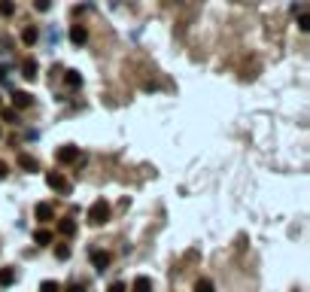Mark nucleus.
Here are the masks:
<instances>
[{
    "instance_id": "f257e3e1",
    "label": "nucleus",
    "mask_w": 310,
    "mask_h": 292,
    "mask_svg": "<svg viewBox=\"0 0 310 292\" xmlns=\"http://www.w3.org/2000/svg\"><path fill=\"white\" fill-rule=\"evenodd\" d=\"M107 219H110V204L100 198V201H94V204L88 207V222H91V225H104Z\"/></svg>"
},
{
    "instance_id": "f03ea898",
    "label": "nucleus",
    "mask_w": 310,
    "mask_h": 292,
    "mask_svg": "<svg viewBox=\"0 0 310 292\" xmlns=\"http://www.w3.org/2000/svg\"><path fill=\"white\" fill-rule=\"evenodd\" d=\"M46 183H49V189L52 192H61V195H70V180L64 177V174H58V171H52V174H46Z\"/></svg>"
},
{
    "instance_id": "7ed1b4c3",
    "label": "nucleus",
    "mask_w": 310,
    "mask_h": 292,
    "mask_svg": "<svg viewBox=\"0 0 310 292\" xmlns=\"http://www.w3.org/2000/svg\"><path fill=\"white\" fill-rule=\"evenodd\" d=\"M55 158H58L61 165H73V161L79 158V146H61V149L55 152Z\"/></svg>"
},
{
    "instance_id": "20e7f679",
    "label": "nucleus",
    "mask_w": 310,
    "mask_h": 292,
    "mask_svg": "<svg viewBox=\"0 0 310 292\" xmlns=\"http://www.w3.org/2000/svg\"><path fill=\"white\" fill-rule=\"evenodd\" d=\"M70 40H73L76 46H82V43L88 40V30H85L82 24H73V27H70Z\"/></svg>"
},
{
    "instance_id": "39448f33",
    "label": "nucleus",
    "mask_w": 310,
    "mask_h": 292,
    "mask_svg": "<svg viewBox=\"0 0 310 292\" xmlns=\"http://www.w3.org/2000/svg\"><path fill=\"white\" fill-rule=\"evenodd\" d=\"M33 213H37V219H40V222H49V219L55 216V213H52V204H46V201H43V204H37V210H33Z\"/></svg>"
},
{
    "instance_id": "423d86ee",
    "label": "nucleus",
    "mask_w": 310,
    "mask_h": 292,
    "mask_svg": "<svg viewBox=\"0 0 310 292\" xmlns=\"http://www.w3.org/2000/svg\"><path fill=\"white\" fill-rule=\"evenodd\" d=\"M91 262H94V268H97V271H104V268L110 265V253H100V250H94V253H91Z\"/></svg>"
},
{
    "instance_id": "0eeeda50",
    "label": "nucleus",
    "mask_w": 310,
    "mask_h": 292,
    "mask_svg": "<svg viewBox=\"0 0 310 292\" xmlns=\"http://www.w3.org/2000/svg\"><path fill=\"white\" fill-rule=\"evenodd\" d=\"M18 168H21V171H27V174H33L40 165H37V158H30V155H18Z\"/></svg>"
},
{
    "instance_id": "6e6552de",
    "label": "nucleus",
    "mask_w": 310,
    "mask_h": 292,
    "mask_svg": "<svg viewBox=\"0 0 310 292\" xmlns=\"http://www.w3.org/2000/svg\"><path fill=\"white\" fill-rule=\"evenodd\" d=\"M12 104H15L18 110H24V107H30V94H27V91H15V94H12Z\"/></svg>"
},
{
    "instance_id": "1a4fd4ad",
    "label": "nucleus",
    "mask_w": 310,
    "mask_h": 292,
    "mask_svg": "<svg viewBox=\"0 0 310 292\" xmlns=\"http://www.w3.org/2000/svg\"><path fill=\"white\" fill-rule=\"evenodd\" d=\"M73 232H76V222H73V219H61V222H58V235H64V238H70Z\"/></svg>"
},
{
    "instance_id": "9d476101",
    "label": "nucleus",
    "mask_w": 310,
    "mask_h": 292,
    "mask_svg": "<svg viewBox=\"0 0 310 292\" xmlns=\"http://www.w3.org/2000/svg\"><path fill=\"white\" fill-rule=\"evenodd\" d=\"M131 289H134V292H152V280H149V277H143V274H140V277H137V280H134V286H131Z\"/></svg>"
},
{
    "instance_id": "9b49d317",
    "label": "nucleus",
    "mask_w": 310,
    "mask_h": 292,
    "mask_svg": "<svg viewBox=\"0 0 310 292\" xmlns=\"http://www.w3.org/2000/svg\"><path fill=\"white\" fill-rule=\"evenodd\" d=\"M64 73H67V76H64V82H67L70 88H79V85H82V76H79L76 70H64Z\"/></svg>"
},
{
    "instance_id": "f8f14e48",
    "label": "nucleus",
    "mask_w": 310,
    "mask_h": 292,
    "mask_svg": "<svg viewBox=\"0 0 310 292\" xmlns=\"http://www.w3.org/2000/svg\"><path fill=\"white\" fill-rule=\"evenodd\" d=\"M37 37H40V30H37V27H24V30H21V40H24L27 46H33V43H37Z\"/></svg>"
},
{
    "instance_id": "ddd939ff",
    "label": "nucleus",
    "mask_w": 310,
    "mask_h": 292,
    "mask_svg": "<svg viewBox=\"0 0 310 292\" xmlns=\"http://www.w3.org/2000/svg\"><path fill=\"white\" fill-rule=\"evenodd\" d=\"M21 70H24V73H21L24 79H37V70H40V67H37V61H24Z\"/></svg>"
},
{
    "instance_id": "4468645a",
    "label": "nucleus",
    "mask_w": 310,
    "mask_h": 292,
    "mask_svg": "<svg viewBox=\"0 0 310 292\" xmlns=\"http://www.w3.org/2000/svg\"><path fill=\"white\" fill-rule=\"evenodd\" d=\"M195 292H216V286H213V280H207V277H201V280L195 283Z\"/></svg>"
},
{
    "instance_id": "2eb2a0df",
    "label": "nucleus",
    "mask_w": 310,
    "mask_h": 292,
    "mask_svg": "<svg viewBox=\"0 0 310 292\" xmlns=\"http://www.w3.org/2000/svg\"><path fill=\"white\" fill-rule=\"evenodd\" d=\"M33 241H37V244H52V232L40 229V232H33Z\"/></svg>"
},
{
    "instance_id": "dca6fc26",
    "label": "nucleus",
    "mask_w": 310,
    "mask_h": 292,
    "mask_svg": "<svg viewBox=\"0 0 310 292\" xmlns=\"http://www.w3.org/2000/svg\"><path fill=\"white\" fill-rule=\"evenodd\" d=\"M40 292H61V283H58V280H43V283H40Z\"/></svg>"
},
{
    "instance_id": "f3484780",
    "label": "nucleus",
    "mask_w": 310,
    "mask_h": 292,
    "mask_svg": "<svg viewBox=\"0 0 310 292\" xmlns=\"http://www.w3.org/2000/svg\"><path fill=\"white\" fill-rule=\"evenodd\" d=\"M15 12V3L12 0H0V15H12Z\"/></svg>"
},
{
    "instance_id": "a211bd4d",
    "label": "nucleus",
    "mask_w": 310,
    "mask_h": 292,
    "mask_svg": "<svg viewBox=\"0 0 310 292\" xmlns=\"http://www.w3.org/2000/svg\"><path fill=\"white\" fill-rule=\"evenodd\" d=\"M3 122L15 125V122H18V113H15V110H6V107H3Z\"/></svg>"
},
{
    "instance_id": "6ab92c4d",
    "label": "nucleus",
    "mask_w": 310,
    "mask_h": 292,
    "mask_svg": "<svg viewBox=\"0 0 310 292\" xmlns=\"http://www.w3.org/2000/svg\"><path fill=\"white\" fill-rule=\"evenodd\" d=\"M12 280H15V274H12L9 268H6V271H0V286H9Z\"/></svg>"
},
{
    "instance_id": "aec40b11",
    "label": "nucleus",
    "mask_w": 310,
    "mask_h": 292,
    "mask_svg": "<svg viewBox=\"0 0 310 292\" xmlns=\"http://www.w3.org/2000/svg\"><path fill=\"white\" fill-rule=\"evenodd\" d=\"M298 27H301L304 34H307V30H310V18H307V9H304V12L298 15Z\"/></svg>"
},
{
    "instance_id": "412c9836",
    "label": "nucleus",
    "mask_w": 310,
    "mask_h": 292,
    "mask_svg": "<svg viewBox=\"0 0 310 292\" xmlns=\"http://www.w3.org/2000/svg\"><path fill=\"white\" fill-rule=\"evenodd\" d=\"M33 6H37V12H49L52 9V0H37Z\"/></svg>"
},
{
    "instance_id": "4be33fe9",
    "label": "nucleus",
    "mask_w": 310,
    "mask_h": 292,
    "mask_svg": "<svg viewBox=\"0 0 310 292\" xmlns=\"http://www.w3.org/2000/svg\"><path fill=\"white\" fill-rule=\"evenodd\" d=\"M55 256H58V259H70V247H58Z\"/></svg>"
},
{
    "instance_id": "5701e85b",
    "label": "nucleus",
    "mask_w": 310,
    "mask_h": 292,
    "mask_svg": "<svg viewBox=\"0 0 310 292\" xmlns=\"http://www.w3.org/2000/svg\"><path fill=\"white\" fill-rule=\"evenodd\" d=\"M67 292H85V286H82V283H70V289Z\"/></svg>"
},
{
    "instance_id": "b1692460",
    "label": "nucleus",
    "mask_w": 310,
    "mask_h": 292,
    "mask_svg": "<svg viewBox=\"0 0 310 292\" xmlns=\"http://www.w3.org/2000/svg\"><path fill=\"white\" fill-rule=\"evenodd\" d=\"M110 292H125V283H113V286H110Z\"/></svg>"
},
{
    "instance_id": "393cba45",
    "label": "nucleus",
    "mask_w": 310,
    "mask_h": 292,
    "mask_svg": "<svg viewBox=\"0 0 310 292\" xmlns=\"http://www.w3.org/2000/svg\"><path fill=\"white\" fill-rule=\"evenodd\" d=\"M0 82H6V67L0 64Z\"/></svg>"
},
{
    "instance_id": "a878e982",
    "label": "nucleus",
    "mask_w": 310,
    "mask_h": 292,
    "mask_svg": "<svg viewBox=\"0 0 310 292\" xmlns=\"http://www.w3.org/2000/svg\"><path fill=\"white\" fill-rule=\"evenodd\" d=\"M3 177H6V165L0 161V180H3Z\"/></svg>"
}]
</instances>
